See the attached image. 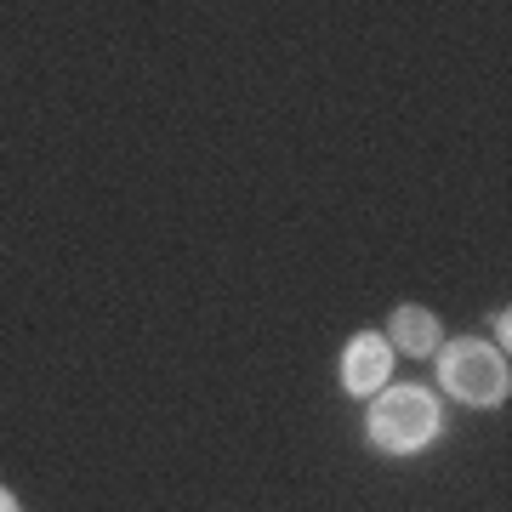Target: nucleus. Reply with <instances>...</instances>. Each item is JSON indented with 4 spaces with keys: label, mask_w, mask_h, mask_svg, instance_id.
<instances>
[{
    "label": "nucleus",
    "mask_w": 512,
    "mask_h": 512,
    "mask_svg": "<svg viewBox=\"0 0 512 512\" xmlns=\"http://www.w3.org/2000/svg\"><path fill=\"white\" fill-rule=\"evenodd\" d=\"M393 342H399L404 353H427L433 342H439V325H433V313L399 308V313H393Z\"/></svg>",
    "instance_id": "20e7f679"
},
{
    "label": "nucleus",
    "mask_w": 512,
    "mask_h": 512,
    "mask_svg": "<svg viewBox=\"0 0 512 512\" xmlns=\"http://www.w3.org/2000/svg\"><path fill=\"white\" fill-rule=\"evenodd\" d=\"M6 507H18V501H12V495H6V490H0V512H6Z\"/></svg>",
    "instance_id": "39448f33"
},
{
    "label": "nucleus",
    "mask_w": 512,
    "mask_h": 512,
    "mask_svg": "<svg viewBox=\"0 0 512 512\" xmlns=\"http://www.w3.org/2000/svg\"><path fill=\"white\" fill-rule=\"evenodd\" d=\"M387 370H393V353H387L382 336H359L348 348V365H342V376H348L353 393H370V387L387 382Z\"/></svg>",
    "instance_id": "7ed1b4c3"
},
{
    "label": "nucleus",
    "mask_w": 512,
    "mask_h": 512,
    "mask_svg": "<svg viewBox=\"0 0 512 512\" xmlns=\"http://www.w3.org/2000/svg\"><path fill=\"white\" fill-rule=\"evenodd\" d=\"M439 376H444V387H450L456 399H467V404L507 399V365H501V353L478 348V342H461V348L444 353Z\"/></svg>",
    "instance_id": "f03ea898"
},
{
    "label": "nucleus",
    "mask_w": 512,
    "mask_h": 512,
    "mask_svg": "<svg viewBox=\"0 0 512 512\" xmlns=\"http://www.w3.org/2000/svg\"><path fill=\"white\" fill-rule=\"evenodd\" d=\"M439 433V410L421 387H393L376 410H370V439L382 450H416Z\"/></svg>",
    "instance_id": "f257e3e1"
}]
</instances>
